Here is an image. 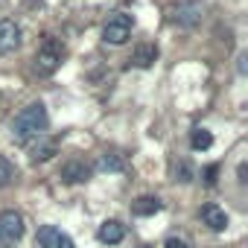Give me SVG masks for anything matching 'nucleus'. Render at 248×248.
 Instances as JSON below:
<instances>
[{
  "mask_svg": "<svg viewBox=\"0 0 248 248\" xmlns=\"http://www.w3.org/2000/svg\"><path fill=\"white\" fill-rule=\"evenodd\" d=\"M50 126V114L41 102H30L27 108H21V114L12 120V140L15 143H30V140H38L44 138Z\"/></svg>",
  "mask_w": 248,
  "mask_h": 248,
  "instance_id": "nucleus-1",
  "label": "nucleus"
},
{
  "mask_svg": "<svg viewBox=\"0 0 248 248\" xmlns=\"http://www.w3.org/2000/svg\"><path fill=\"white\" fill-rule=\"evenodd\" d=\"M204 18V3L202 0H178L170 9V21L181 30H196Z\"/></svg>",
  "mask_w": 248,
  "mask_h": 248,
  "instance_id": "nucleus-2",
  "label": "nucleus"
},
{
  "mask_svg": "<svg viewBox=\"0 0 248 248\" xmlns=\"http://www.w3.org/2000/svg\"><path fill=\"white\" fill-rule=\"evenodd\" d=\"M62 56H64L62 44H59L56 38H47V41L38 47V53H35V73H38V76H53V73L62 67Z\"/></svg>",
  "mask_w": 248,
  "mask_h": 248,
  "instance_id": "nucleus-3",
  "label": "nucleus"
},
{
  "mask_svg": "<svg viewBox=\"0 0 248 248\" xmlns=\"http://www.w3.org/2000/svg\"><path fill=\"white\" fill-rule=\"evenodd\" d=\"M24 216L18 210H3L0 213V248H15L24 239Z\"/></svg>",
  "mask_w": 248,
  "mask_h": 248,
  "instance_id": "nucleus-4",
  "label": "nucleus"
},
{
  "mask_svg": "<svg viewBox=\"0 0 248 248\" xmlns=\"http://www.w3.org/2000/svg\"><path fill=\"white\" fill-rule=\"evenodd\" d=\"M129 38H132V18H129V15L117 12L114 18L105 21V27H102V41H105V44L120 47V44H126Z\"/></svg>",
  "mask_w": 248,
  "mask_h": 248,
  "instance_id": "nucleus-5",
  "label": "nucleus"
},
{
  "mask_svg": "<svg viewBox=\"0 0 248 248\" xmlns=\"http://www.w3.org/2000/svg\"><path fill=\"white\" fill-rule=\"evenodd\" d=\"M24 41L21 27L12 18H0V56H12Z\"/></svg>",
  "mask_w": 248,
  "mask_h": 248,
  "instance_id": "nucleus-6",
  "label": "nucleus"
},
{
  "mask_svg": "<svg viewBox=\"0 0 248 248\" xmlns=\"http://www.w3.org/2000/svg\"><path fill=\"white\" fill-rule=\"evenodd\" d=\"M35 245H38V248H76L73 239H70L67 233H62L56 225H44V228H38V233H35Z\"/></svg>",
  "mask_w": 248,
  "mask_h": 248,
  "instance_id": "nucleus-7",
  "label": "nucleus"
},
{
  "mask_svg": "<svg viewBox=\"0 0 248 248\" xmlns=\"http://www.w3.org/2000/svg\"><path fill=\"white\" fill-rule=\"evenodd\" d=\"M123 236H126V225L120 219H105L96 231V239L105 245H117V242H123Z\"/></svg>",
  "mask_w": 248,
  "mask_h": 248,
  "instance_id": "nucleus-8",
  "label": "nucleus"
},
{
  "mask_svg": "<svg viewBox=\"0 0 248 248\" xmlns=\"http://www.w3.org/2000/svg\"><path fill=\"white\" fill-rule=\"evenodd\" d=\"M202 222H204L210 231H225L231 219H228L225 207H219V204H213V202H210V204H204V207H202Z\"/></svg>",
  "mask_w": 248,
  "mask_h": 248,
  "instance_id": "nucleus-9",
  "label": "nucleus"
},
{
  "mask_svg": "<svg viewBox=\"0 0 248 248\" xmlns=\"http://www.w3.org/2000/svg\"><path fill=\"white\" fill-rule=\"evenodd\" d=\"M62 178H64L67 184H79V181H88V178H91V167H88L82 158H73V161H67V164L62 167Z\"/></svg>",
  "mask_w": 248,
  "mask_h": 248,
  "instance_id": "nucleus-10",
  "label": "nucleus"
},
{
  "mask_svg": "<svg viewBox=\"0 0 248 248\" xmlns=\"http://www.w3.org/2000/svg\"><path fill=\"white\" fill-rule=\"evenodd\" d=\"M56 152H59V140H53V138H38V143L30 149V158H32V164H44V161H50Z\"/></svg>",
  "mask_w": 248,
  "mask_h": 248,
  "instance_id": "nucleus-11",
  "label": "nucleus"
},
{
  "mask_svg": "<svg viewBox=\"0 0 248 248\" xmlns=\"http://www.w3.org/2000/svg\"><path fill=\"white\" fill-rule=\"evenodd\" d=\"M155 62H158V47H155V44H138V47H135V53H132V64H135V67H143V70H146V67H152Z\"/></svg>",
  "mask_w": 248,
  "mask_h": 248,
  "instance_id": "nucleus-12",
  "label": "nucleus"
},
{
  "mask_svg": "<svg viewBox=\"0 0 248 248\" xmlns=\"http://www.w3.org/2000/svg\"><path fill=\"white\" fill-rule=\"evenodd\" d=\"M161 207H164V202L158 196H140L138 202H132L135 216H155V213H161Z\"/></svg>",
  "mask_w": 248,
  "mask_h": 248,
  "instance_id": "nucleus-13",
  "label": "nucleus"
},
{
  "mask_svg": "<svg viewBox=\"0 0 248 248\" xmlns=\"http://www.w3.org/2000/svg\"><path fill=\"white\" fill-rule=\"evenodd\" d=\"M99 170H102V172H123V170H126V158H123V155H114V152H111V155L105 152V155L99 158Z\"/></svg>",
  "mask_w": 248,
  "mask_h": 248,
  "instance_id": "nucleus-14",
  "label": "nucleus"
},
{
  "mask_svg": "<svg viewBox=\"0 0 248 248\" xmlns=\"http://www.w3.org/2000/svg\"><path fill=\"white\" fill-rule=\"evenodd\" d=\"M190 143H193V149H196V152H204V149H210V146H213V135H210L207 129H196V132H193V138H190Z\"/></svg>",
  "mask_w": 248,
  "mask_h": 248,
  "instance_id": "nucleus-15",
  "label": "nucleus"
},
{
  "mask_svg": "<svg viewBox=\"0 0 248 248\" xmlns=\"http://www.w3.org/2000/svg\"><path fill=\"white\" fill-rule=\"evenodd\" d=\"M172 178L181 181V184H190V181L196 178V172H193V167H190L187 161H175V164H172Z\"/></svg>",
  "mask_w": 248,
  "mask_h": 248,
  "instance_id": "nucleus-16",
  "label": "nucleus"
},
{
  "mask_svg": "<svg viewBox=\"0 0 248 248\" xmlns=\"http://www.w3.org/2000/svg\"><path fill=\"white\" fill-rule=\"evenodd\" d=\"M12 178H15L12 164H9L6 158H0V187H9V184H12Z\"/></svg>",
  "mask_w": 248,
  "mask_h": 248,
  "instance_id": "nucleus-17",
  "label": "nucleus"
},
{
  "mask_svg": "<svg viewBox=\"0 0 248 248\" xmlns=\"http://www.w3.org/2000/svg\"><path fill=\"white\" fill-rule=\"evenodd\" d=\"M164 248H187V242H184V239H178V236H172V239H167V242H164Z\"/></svg>",
  "mask_w": 248,
  "mask_h": 248,
  "instance_id": "nucleus-18",
  "label": "nucleus"
},
{
  "mask_svg": "<svg viewBox=\"0 0 248 248\" xmlns=\"http://www.w3.org/2000/svg\"><path fill=\"white\" fill-rule=\"evenodd\" d=\"M216 172H219L216 167H207V172H204L207 178H204V181H207V184H213V181H216Z\"/></svg>",
  "mask_w": 248,
  "mask_h": 248,
  "instance_id": "nucleus-19",
  "label": "nucleus"
}]
</instances>
